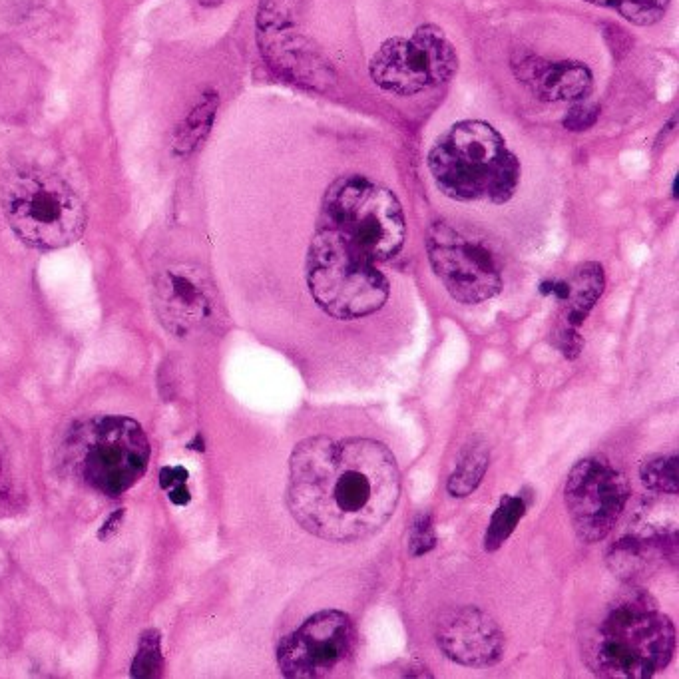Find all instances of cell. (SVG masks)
<instances>
[{
	"instance_id": "4",
	"label": "cell",
	"mask_w": 679,
	"mask_h": 679,
	"mask_svg": "<svg viewBox=\"0 0 679 679\" xmlns=\"http://www.w3.org/2000/svg\"><path fill=\"white\" fill-rule=\"evenodd\" d=\"M307 285L315 303L335 319H361L389 299V281L351 239L319 222L307 251Z\"/></svg>"
},
{
	"instance_id": "22",
	"label": "cell",
	"mask_w": 679,
	"mask_h": 679,
	"mask_svg": "<svg viewBox=\"0 0 679 679\" xmlns=\"http://www.w3.org/2000/svg\"><path fill=\"white\" fill-rule=\"evenodd\" d=\"M162 672V636L156 630H146L140 638L138 654L132 664L134 678H158Z\"/></svg>"
},
{
	"instance_id": "10",
	"label": "cell",
	"mask_w": 679,
	"mask_h": 679,
	"mask_svg": "<svg viewBox=\"0 0 679 679\" xmlns=\"http://www.w3.org/2000/svg\"><path fill=\"white\" fill-rule=\"evenodd\" d=\"M355 642L351 618L339 610H323L281 640L277 664L285 678H329L351 660Z\"/></svg>"
},
{
	"instance_id": "21",
	"label": "cell",
	"mask_w": 679,
	"mask_h": 679,
	"mask_svg": "<svg viewBox=\"0 0 679 679\" xmlns=\"http://www.w3.org/2000/svg\"><path fill=\"white\" fill-rule=\"evenodd\" d=\"M640 476L650 490L678 494V454H662L644 460Z\"/></svg>"
},
{
	"instance_id": "2",
	"label": "cell",
	"mask_w": 679,
	"mask_h": 679,
	"mask_svg": "<svg viewBox=\"0 0 679 679\" xmlns=\"http://www.w3.org/2000/svg\"><path fill=\"white\" fill-rule=\"evenodd\" d=\"M674 652L676 628L644 592L620 598L584 638V660L600 678H654Z\"/></svg>"
},
{
	"instance_id": "19",
	"label": "cell",
	"mask_w": 679,
	"mask_h": 679,
	"mask_svg": "<svg viewBox=\"0 0 679 679\" xmlns=\"http://www.w3.org/2000/svg\"><path fill=\"white\" fill-rule=\"evenodd\" d=\"M526 514V500L522 496H506L500 500V506L496 508L486 536H484V548L488 552L498 550L508 536L514 532L518 520Z\"/></svg>"
},
{
	"instance_id": "9",
	"label": "cell",
	"mask_w": 679,
	"mask_h": 679,
	"mask_svg": "<svg viewBox=\"0 0 679 679\" xmlns=\"http://www.w3.org/2000/svg\"><path fill=\"white\" fill-rule=\"evenodd\" d=\"M564 502L576 536L594 544L616 526L628 502L626 476L604 456L580 460L568 474Z\"/></svg>"
},
{
	"instance_id": "5",
	"label": "cell",
	"mask_w": 679,
	"mask_h": 679,
	"mask_svg": "<svg viewBox=\"0 0 679 679\" xmlns=\"http://www.w3.org/2000/svg\"><path fill=\"white\" fill-rule=\"evenodd\" d=\"M0 206L10 229L32 249L68 247L86 229V208L78 194L60 176L40 168L6 176Z\"/></svg>"
},
{
	"instance_id": "11",
	"label": "cell",
	"mask_w": 679,
	"mask_h": 679,
	"mask_svg": "<svg viewBox=\"0 0 679 679\" xmlns=\"http://www.w3.org/2000/svg\"><path fill=\"white\" fill-rule=\"evenodd\" d=\"M427 253L435 275L458 303L474 305L500 293L502 275L492 253L451 224L435 222L429 227Z\"/></svg>"
},
{
	"instance_id": "25",
	"label": "cell",
	"mask_w": 679,
	"mask_h": 679,
	"mask_svg": "<svg viewBox=\"0 0 679 679\" xmlns=\"http://www.w3.org/2000/svg\"><path fill=\"white\" fill-rule=\"evenodd\" d=\"M186 482H188V470L182 466H168L160 472V484L162 488H168L170 492L186 486Z\"/></svg>"
},
{
	"instance_id": "1",
	"label": "cell",
	"mask_w": 679,
	"mask_h": 679,
	"mask_svg": "<svg viewBox=\"0 0 679 679\" xmlns=\"http://www.w3.org/2000/svg\"><path fill=\"white\" fill-rule=\"evenodd\" d=\"M399 498L401 472L383 443L311 437L291 454L289 512L321 540L371 538L389 522Z\"/></svg>"
},
{
	"instance_id": "26",
	"label": "cell",
	"mask_w": 679,
	"mask_h": 679,
	"mask_svg": "<svg viewBox=\"0 0 679 679\" xmlns=\"http://www.w3.org/2000/svg\"><path fill=\"white\" fill-rule=\"evenodd\" d=\"M122 518H124V510L120 508V510H116L108 520H106V524L100 528V532H98V536H100V540H108V538H112L114 534H116V530H118V526H120V522H122Z\"/></svg>"
},
{
	"instance_id": "7",
	"label": "cell",
	"mask_w": 679,
	"mask_h": 679,
	"mask_svg": "<svg viewBox=\"0 0 679 679\" xmlns=\"http://www.w3.org/2000/svg\"><path fill=\"white\" fill-rule=\"evenodd\" d=\"M458 70L453 42L437 24H423L411 38H389L369 64L373 82L397 96H415L447 84Z\"/></svg>"
},
{
	"instance_id": "3",
	"label": "cell",
	"mask_w": 679,
	"mask_h": 679,
	"mask_svg": "<svg viewBox=\"0 0 679 679\" xmlns=\"http://www.w3.org/2000/svg\"><path fill=\"white\" fill-rule=\"evenodd\" d=\"M427 164L437 188L456 202L502 206L520 186V160L502 134L480 120L451 126L431 148Z\"/></svg>"
},
{
	"instance_id": "14",
	"label": "cell",
	"mask_w": 679,
	"mask_h": 679,
	"mask_svg": "<svg viewBox=\"0 0 679 679\" xmlns=\"http://www.w3.org/2000/svg\"><path fill=\"white\" fill-rule=\"evenodd\" d=\"M437 644L449 660L468 668L494 666L504 654L502 630L474 606H462L441 616Z\"/></svg>"
},
{
	"instance_id": "13",
	"label": "cell",
	"mask_w": 679,
	"mask_h": 679,
	"mask_svg": "<svg viewBox=\"0 0 679 679\" xmlns=\"http://www.w3.org/2000/svg\"><path fill=\"white\" fill-rule=\"evenodd\" d=\"M257 44L263 60L279 78L309 88H325L335 80L331 64L299 32V22L257 26Z\"/></svg>"
},
{
	"instance_id": "12",
	"label": "cell",
	"mask_w": 679,
	"mask_h": 679,
	"mask_svg": "<svg viewBox=\"0 0 679 679\" xmlns=\"http://www.w3.org/2000/svg\"><path fill=\"white\" fill-rule=\"evenodd\" d=\"M154 309L160 323L176 337H190L214 317L216 295L204 269L190 263L164 267L154 281Z\"/></svg>"
},
{
	"instance_id": "15",
	"label": "cell",
	"mask_w": 679,
	"mask_h": 679,
	"mask_svg": "<svg viewBox=\"0 0 679 679\" xmlns=\"http://www.w3.org/2000/svg\"><path fill=\"white\" fill-rule=\"evenodd\" d=\"M516 78L544 102H580L594 88L592 70L576 60H546L524 54L512 60Z\"/></svg>"
},
{
	"instance_id": "18",
	"label": "cell",
	"mask_w": 679,
	"mask_h": 679,
	"mask_svg": "<svg viewBox=\"0 0 679 679\" xmlns=\"http://www.w3.org/2000/svg\"><path fill=\"white\" fill-rule=\"evenodd\" d=\"M488 464H490V454L484 443H474L472 447H468L449 478V484H447L449 492L453 496H468L482 482V476L488 470Z\"/></svg>"
},
{
	"instance_id": "23",
	"label": "cell",
	"mask_w": 679,
	"mask_h": 679,
	"mask_svg": "<svg viewBox=\"0 0 679 679\" xmlns=\"http://www.w3.org/2000/svg\"><path fill=\"white\" fill-rule=\"evenodd\" d=\"M437 544V534H435V526H433V516L431 514H421L411 530V538H409V550L411 556H423L427 552H431Z\"/></svg>"
},
{
	"instance_id": "16",
	"label": "cell",
	"mask_w": 679,
	"mask_h": 679,
	"mask_svg": "<svg viewBox=\"0 0 679 679\" xmlns=\"http://www.w3.org/2000/svg\"><path fill=\"white\" fill-rule=\"evenodd\" d=\"M606 277L604 267L596 261H588L580 265L570 279H566V297L564 303V323L562 327L578 329L586 317L590 315L592 307L604 293Z\"/></svg>"
},
{
	"instance_id": "24",
	"label": "cell",
	"mask_w": 679,
	"mask_h": 679,
	"mask_svg": "<svg viewBox=\"0 0 679 679\" xmlns=\"http://www.w3.org/2000/svg\"><path fill=\"white\" fill-rule=\"evenodd\" d=\"M600 118V106L594 102H576L564 116L562 126L568 132H586L590 130Z\"/></svg>"
},
{
	"instance_id": "8",
	"label": "cell",
	"mask_w": 679,
	"mask_h": 679,
	"mask_svg": "<svg viewBox=\"0 0 679 679\" xmlns=\"http://www.w3.org/2000/svg\"><path fill=\"white\" fill-rule=\"evenodd\" d=\"M148 462L150 443L144 429L128 417H104L86 441L82 476L94 490L114 498L144 476Z\"/></svg>"
},
{
	"instance_id": "17",
	"label": "cell",
	"mask_w": 679,
	"mask_h": 679,
	"mask_svg": "<svg viewBox=\"0 0 679 679\" xmlns=\"http://www.w3.org/2000/svg\"><path fill=\"white\" fill-rule=\"evenodd\" d=\"M220 106V96L214 90L204 92L198 104L190 110L184 122L178 126L174 134V152L176 156H188L208 138L212 124L216 120V112Z\"/></svg>"
},
{
	"instance_id": "20",
	"label": "cell",
	"mask_w": 679,
	"mask_h": 679,
	"mask_svg": "<svg viewBox=\"0 0 679 679\" xmlns=\"http://www.w3.org/2000/svg\"><path fill=\"white\" fill-rule=\"evenodd\" d=\"M584 2L602 8H612L622 18L636 26H652L666 16L672 0H584Z\"/></svg>"
},
{
	"instance_id": "6",
	"label": "cell",
	"mask_w": 679,
	"mask_h": 679,
	"mask_svg": "<svg viewBox=\"0 0 679 679\" xmlns=\"http://www.w3.org/2000/svg\"><path fill=\"white\" fill-rule=\"evenodd\" d=\"M321 222L339 229L375 263L393 259L407 239L403 206L395 192L363 176H343L327 188Z\"/></svg>"
}]
</instances>
